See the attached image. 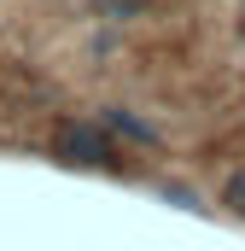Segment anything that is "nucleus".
<instances>
[{
  "label": "nucleus",
  "mask_w": 245,
  "mask_h": 251,
  "mask_svg": "<svg viewBox=\"0 0 245 251\" xmlns=\"http://www.w3.org/2000/svg\"><path fill=\"white\" fill-rule=\"evenodd\" d=\"M99 123H105V134H111V140L146 146V152H158V146H164V128L146 123V117H140V111H128V105H99Z\"/></svg>",
  "instance_id": "f03ea898"
},
{
  "label": "nucleus",
  "mask_w": 245,
  "mask_h": 251,
  "mask_svg": "<svg viewBox=\"0 0 245 251\" xmlns=\"http://www.w3.org/2000/svg\"><path fill=\"white\" fill-rule=\"evenodd\" d=\"M88 12L105 24H140L146 12H158V0H88Z\"/></svg>",
  "instance_id": "7ed1b4c3"
},
{
  "label": "nucleus",
  "mask_w": 245,
  "mask_h": 251,
  "mask_svg": "<svg viewBox=\"0 0 245 251\" xmlns=\"http://www.w3.org/2000/svg\"><path fill=\"white\" fill-rule=\"evenodd\" d=\"M53 152H59L64 164H76V170L122 176V152H117V140L105 134L99 117H64V123L53 128Z\"/></svg>",
  "instance_id": "f257e3e1"
},
{
  "label": "nucleus",
  "mask_w": 245,
  "mask_h": 251,
  "mask_svg": "<svg viewBox=\"0 0 245 251\" xmlns=\"http://www.w3.org/2000/svg\"><path fill=\"white\" fill-rule=\"evenodd\" d=\"M216 204H222L228 216H240V222H245V164L222 176V193H216Z\"/></svg>",
  "instance_id": "20e7f679"
}]
</instances>
